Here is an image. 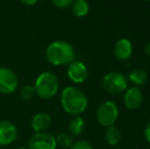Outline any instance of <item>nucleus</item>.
<instances>
[{
  "mask_svg": "<svg viewBox=\"0 0 150 149\" xmlns=\"http://www.w3.org/2000/svg\"><path fill=\"white\" fill-rule=\"evenodd\" d=\"M60 102L64 112L71 115H80L86 110L88 99L83 91L76 87H67L62 90Z\"/></svg>",
  "mask_w": 150,
  "mask_h": 149,
  "instance_id": "1",
  "label": "nucleus"
},
{
  "mask_svg": "<svg viewBox=\"0 0 150 149\" xmlns=\"http://www.w3.org/2000/svg\"><path fill=\"white\" fill-rule=\"evenodd\" d=\"M75 54L73 45L63 40H57L50 43L45 51L46 59L55 66L71 64L75 59Z\"/></svg>",
  "mask_w": 150,
  "mask_h": 149,
  "instance_id": "2",
  "label": "nucleus"
},
{
  "mask_svg": "<svg viewBox=\"0 0 150 149\" xmlns=\"http://www.w3.org/2000/svg\"><path fill=\"white\" fill-rule=\"evenodd\" d=\"M36 94L42 99H50L57 94L59 89V81L53 73L44 72L38 76L35 82Z\"/></svg>",
  "mask_w": 150,
  "mask_h": 149,
  "instance_id": "3",
  "label": "nucleus"
},
{
  "mask_svg": "<svg viewBox=\"0 0 150 149\" xmlns=\"http://www.w3.org/2000/svg\"><path fill=\"white\" fill-rule=\"evenodd\" d=\"M119 117V108L112 101L102 102L96 112V119L100 126L110 127L113 126Z\"/></svg>",
  "mask_w": 150,
  "mask_h": 149,
  "instance_id": "4",
  "label": "nucleus"
},
{
  "mask_svg": "<svg viewBox=\"0 0 150 149\" xmlns=\"http://www.w3.org/2000/svg\"><path fill=\"white\" fill-rule=\"evenodd\" d=\"M102 85L106 92H108L109 94L117 95L127 89L128 80L120 73L110 72L103 77Z\"/></svg>",
  "mask_w": 150,
  "mask_h": 149,
  "instance_id": "5",
  "label": "nucleus"
},
{
  "mask_svg": "<svg viewBox=\"0 0 150 149\" xmlns=\"http://www.w3.org/2000/svg\"><path fill=\"white\" fill-rule=\"evenodd\" d=\"M57 143L53 135L47 132H39L32 135L28 142L29 149H56Z\"/></svg>",
  "mask_w": 150,
  "mask_h": 149,
  "instance_id": "6",
  "label": "nucleus"
},
{
  "mask_svg": "<svg viewBox=\"0 0 150 149\" xmlns=\"http://www.w3.org/2000/svg\"><path fill=\"white\" fill-rule=\"evenodd\" d=\"M18 79L13 71L8 68H0V93L11 94L18 89Z\"/></svg>",
  "mask_w": 150,
  "mask_h": 149,
  "instance_id": "7",
  "label": "nucleus"
},
{
  "mask_svg": "<svg viewBox=\"0 0 150 149\" xmlns=\"http://www.w3.org/2000/svg\"><path fill=\"white\" fill-rule=\"evenodd\" d=\"M67 77L71 82L81 84L88 78V68L85 64L80 60H73L67 64Z\"/></svg>",
  "mask_w": 150,
  "mask_h": 149,
  "instance_id": "8",
  "label": "nucleus"
},
{
  "mask_svg": "<svg viewBox=\"0 0 150 149\" xmlns=\"http://www.w3.org/2000/svg\"><path fill=\"white\" fill-rule=\"evenodd\" d=\"M18 135V128L9 121H0V146L13 143Z\"/></svg>",
  "mask_w": 150,
  "mask_h": 149,
  "instance_id": "9",
  "label": "nucleus"
},
{
  "mask_svg": "<svg viewBox=\"0 0 150 149\" xmlns=\"http://www.w3.org/2000/svg\"><path fill=\"white\" fill-rule=\"evenodd\" d=\"M124 101L129 109H138L143 103V94L137 87L129 88L124 96Z\"/></svg>",
  "mask_w": 150,
  "mask_h": 149,
  "instance_id": "10",
  "label": "nucleus"
},
{
  "mask_svg": "<svg viewBox=\"0 0 150 149\" xmlns=\"http://www.w3.org/2000/svg\"><path fill=\"white\" fill-rule=\"evenodd\" d=\"M133 53V45L130 40L122 38L120 39L115 45V56L117 60L124 61L131 57Z\"/></svg>",
  "mask_w": 150,
  "mask_h": 149,
  "instance_id": "11",
  "label": "nucleus"
},
{
  "mask_svg": "<svg viewBox=\"0 0 150 149\" xmlns=\"http://www.w3.org/2000/svg\"><path fill=\"white\" fill-rule=\"evenodd\" d=\"M51 125V117L47 112H38L34 115L31 121L32 129L35 133L39 132H45Z\"/></svg>",
  "mask_w": 150,
  "mask_h": 149,
  "instance_id": "12",
  "label": "nucleus"
},
{
  "mask_svg": "<svg viewBox=\"0 0 150 149\" xmlns=\"http://www.w3.org/2000/svg\"><path fill=\"white\" fill-rule=\"evenodd\" d=\"M86 128V123L83 117L80 115H76L69 124V133L73 136H80L84 133Z\"/></svg>",
  "mask_w": 150,
  "mask_h": 149,
  "instance_id": "13",
  "label": "nucleus"
},
{
  "mask_svg": "<svg viewBox=\"0 0 150 149\" xmlns=\"http://www.w3.org/2000/svg\"><path fill=\"white\" fill-rule=\"evenodd\" d=\"M71 6V12L77 18H83L89 12V4L86 0H74Z\"/></svg>",
  "mask_w": 150,
  "mask_h": 149,
  "instance_id": "14",
  "label": "nucleus"
},
{
  "mask_svg": "<svg viewBox=\"0 0 150 149\" xmlns=\"http://www.w3.org/2000/svg\"><path fill=\"white\" fill-rule=\"evenodd\" d=\"M105 139H106V142L110 146L117 145V144L120 143V139H122L120 131L115 126L107 127L106 132H105Z\"/></svg>",
  "mask_w": 150,
  "mask_h": 149,
  "instance_id": "15",
  "label": "nucleus"
},
{
  "mask_svg": "<svg viewBox=\"0 0 150 149\" xmlns=\"http://www.w3.org/2000/svg\"><path fill=\"white\" fill-rule=\"evenodd\" d=\"M129 81L132 84H134L135 86H141L143 84L146 83L147 81V74L144 70L142 68H137L134 70L133 72H131V74L129 75Z\"/></svg>",
  "mask_w": 150,
  "mask_h": 149,
  "instance_id": "16",
  "label": "nucleus"
},
{
  "mask_svg": "<svg viewBox=\"0 0 150 149\" xmlns=\"http://www.w3.org/2000/svg\"><path fill=\"white\" fill-rule=\"evenodd\" d=\"M56 143L62 148H71L73 144L75 143L73 139V136L67 133H60L55 137Z\"/></svg>",
  "mask_w": 150,
  "mask_h": 149,
  "instance_id": "17",
  "label": "nucleus"
},
{
  "mask_svg": "<svg viewBox=\"0 0 150 149\" xmlns=\"http://www.w3.org/2000/svg\"><path fill=\"white\" fill-rule=\"evenodd\" d=\"M35 94H36L35 88H34V86H31V85L24 86L23 89L21 90V97H22L24 100L32 99Z\"/></svg>",
  "mask_w": 150,
  "mask_h": 149,
  "instance_id": "18",
  "label": "nucleus"
},
{
  "mask_svg": "<svg viewBox=\"0 0 150 149\" xmlns=\"http://www.w3.org/2000/svg\"><path fill=\"white\" fill-rule=\"evenodd\" d=\"M51 1L55 7L59 8V9H65L71 5L74 0H51Z\"/></svg>",
  "mask_w": 150,
  "mask_h": 149,
  "instance_id": "19",
  "label": "nucleus"
},
{
  "mask_svg": "<svg viewBox=\"0 0 150 149\" xmlns=\"http://www.w3.org/2000/svg\"><path fill=\"white\" fill-rule=\"evenodd\" d=\"M71 149H93L92 145L86 140H79V141L75 142Z\"/></svg>",
  "mask_w": 150,
  "mask_h": 149,
  "instance_id": "20",
  "label": "nucleus"
},
{
  "mask_svg": "<svg viewBox=\"0 0 150 149\" xmlns=\"http://www.w3.org/2000/svg\"><path fill=\"white\" fill-rule=\"evenodd\" d=\"M144 136H145V139H146V141L148 142V143H150V121L146 125V127H145Z\"/></svg>",
  "mask_w": 150,
  "mask_h": 149,
  "instance_id": "21",
  "label": "nucleus"
},
{
  "mask_svg": "<svg viewBox=\"0 0 150 149\" xmlns=\"http://www.w3.org/2000/svg\"><path fill=\"white\" fill-rule=\"evenodd\" d=\"M21 2L22 3H24L25 5H34V4H36L38 2V0H21Z\"/></svg>",
  "mask_w": 150,
  "mask_h": 149,
  "instance_id": "22",
  "label": "nucleus"
},
{
  "mask_svg": "<svg viewBox=\"0 0 150 149\" xmlns=\"http://www.w3.org/2000/svg\"><path fill=\"white\" fill-rule=\"evenodd\" d=\"M145 53H146L147 56H150V42L146 45V47H145Z\"/></svg>",
  "mask_w": 150,
  "mask_h": 149,
  "instance_id": "23",
  "label": "nucleus"
},
{
  "mask_svg": "<svg viewBox=\"0 0 150 149\" xmlns=\"http://www.w3.org/2000/svg\"><path fill=\"white\" fill-rule=\"evenodd\" d=\"M16 149H29L28 147H18V148H16Z\"/></svg>",
  "mask_w": 150,
  "mask_h": 149,
  "instance_id": "24",
  "label": "nucleus"
},
{
  "mask_svg": "<svg viewBox=\"0 0 150 149\" xmlns=\"http://www.w3.org/2000/svg\"><path fill=\"white\" fill-rule=\"evenodd\" d=\"M146 1H148V2H150V0H146Z\"/></svg>",
  "mask_w": 150,
  "mask_h": 149,
  "instance_id": "25",
  "label": "nucleus"
},
{
  "mask_svg": "<svg viewBox=\"0 0 150 149\" xmlns=\"http://www.w3.org/2000/svg\"><path fill=\"white\" fill-rule=\"evenodd\" d=\"M115 149H117V148H115Z\"/></svg>",
  "mask_w": 150,
  "mask_h": 149,
  "instance_id": "26",
  "label": "nucleus"
}]
</instances>
